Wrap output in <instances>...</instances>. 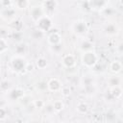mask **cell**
I'll use <instances>...</instances> for the list:
<instances>
[{"label": "cell", "mask_w": 123, "mask_h": 123, "mask_svg": "<svg viewBox=\"0 0 123 123\" xmlns=\"http://www.w3.org/2000/svg\"><path fill=\"white\" fill-rule=\"evenodd\" d=\"M63 62H64V63H65L67 66H72V65L74 64V59H73L72 56H66V57L64 58Z\"/></svg>", "instance_id": "obj_3"}, {"label": "cell", "mask_w": 123, "mask_h": 123, "mask_svg": "<svg viewBox=\"0 0 123 123\" xmlns=\"http://www.w3.org/2000/svg\"><path fill=\"white\" fill-rule=\"evenodd\" d=\"M37 65H38L40 68L44 67V66L46 65V61H45L44 59H39V60L37 61Z\"/></svg>", "instance_id": "obj_4"}, {"label": "cell", "mask_w": 123, "mask_h": 123, "mask_svg": "<svg viewBox=\"0 0 123 123\" xmlns=\"http://www.w3.org/2000/svg\"><path fill=\"white\" fill-rule=\"evenodd\" d=\"M83 61H84V63H86V65H92L96 62V57H95L94 53L87 52V53H86L84 55Z\"/></svg>", "instance_id": "obj_1"}, {"label": "cell", "mask_w": 123, "mask_h": 123, "mask_svg": "<svg viewBox=\"0 0 123 123\" xmlns=\"http://www.w3.org/2000/svg\"><path fill=\"white\" fill-rule=\"evenodd\" d=\"M111 69L113 72H119L120 69H121V63H120V62L119 61H114L111 63Z\"/></svg>", "instance_id": "obj_2"}]
</instances>
